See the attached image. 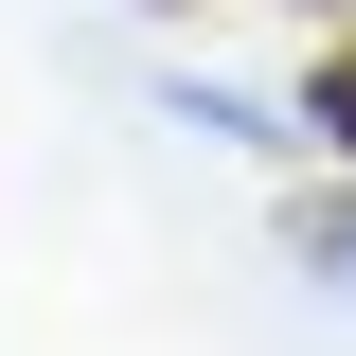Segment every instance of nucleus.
<instances>
[{
  "label": "nucleus",
  "instance_id": "obj_1",
  "mask_svg": "<svg viewBox=\"0 0 356 356\" xmlns=\"http://www.w3.org/2000/svg\"><path fill=\"white\" fill-rule=\"evenodd\" d=\"M303 250H321V267L356 285V196H321V214H303Z\"/></svg>",
  "mask_w": 356,
  "mask_h": 356
},
{
  "label": "nucleus",
  "instance_id": "obj_2",
  "mask_svg": "<svg viewBox=\"0 0 356 356\" xmlns=\"http://www.w3.org/2000/svg\"><path fill=\"white\" fill-rule=\"evenodd\" d=\"M321 125H339V143H356V54H339V72H321Z\"/></svg>",
  "mask_w": 356,
  "mask_h": 356
}]
</instances>
